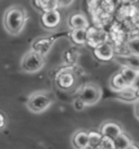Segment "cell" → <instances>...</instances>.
Masks as SVG:
<instances>
[{
    "label": "cell",
    "instance_id": "obj_10",
    "mask_svg": "<svg viewBox=\"0 0 139 149\" xmlns=\"http://www.w3.org/2000/svg\"><path fill=\"white\" fill-rule=\"evenodd\" d=\"M99 132L103 137L115 139L116 137L120 136L124 132V130L119 122L113 120H106L101 123L100 127H99Z\"/></svg>",
    "mask_w": 139,
    "mask_h": 149
},
{
    "label": "cell",
    "instance_id": "obj_26",
    "mask_svg": "<svg viewBox=\"0 0 139 149\" xmlns=\"http://www.w3.org/2000/svg\"><path fill=\"white\" fill-rule=\"evenodd\" d=\"M59 8H69L75 2V0H57Z\"/></svg>",
    "mask_w": 139,
    "mask_h": 149
},
{
    "label": "cell",
    "instance_id": "obj_14",
    "mask_svg": "<svg viewBox=\"0 0 139 149\" xmlns=\"http://www.w3.org/2000/svg\"><path fill=\"white\" fill-rule=\"evenodd\" d=\"M71 144L74 149H83L88 145V131L77 130L71 137Z\"/></svg>",
    "mask_w": 139,
    "mask_h": 149
},
{
    "label": "cell",
    "instance_id": "obj_23",
    "mask_svg": "<svg viewBox=\"0 0 139 149\" xmlns=\"http://www.w3.org/2000/svg\"><path fill=\"white\" fill-rule=\"evenodd\" d=\"M101 139H102V135L100 134L99 131L88 132V145L92 146L94 148H96L100 144Z\"/></svg>",
    "mask_w": 139,
    "mask_h": 149
},
{
    "label": "cell",
    "instance_id": "obj_1",
    "mask_svg": "<svg viewBox=\"0 0 139 149\" xmlns=\"http://www.w3.org/2000/svg\"><path fill=\"white\" fill-rule=\"evenodd\" d=\"M28 21L26 9L19 4L10 6L3 13L2 23L6 32L11 36H19L24 31Z\"/></svg>",
    "mask_w": 139,
    "mask_h": 149
},
{
    "label": "cell",
    "instance_id": "obj_5",
    "mask_svg": "<svg viewBox=\"0 0 139 149\" xmlns=\"http://www.w3.org/2000/svg\"><path fill=\"white\" fill-rule=\"evenodd\" d=\"M46 64V57L41 54L37 52L35 50L29 49L26 51L23 57L21 58L20 68L22 72L34 74L37 73L45 66Z\"/></svg>",
    "mask_w": 139,
    "mask_h": 149
},
{
    "label": "cell",
    "instance_id": "obj_8",
    "mask_svg": "<svg viewBox=\"0 0 139 149\" xmlns=\"http://www.w3.org/2000/svg\"><path fill=\"white\" fill-rule=\"evenodd\" d=\"M109 42V35L108 32L103 27L98 26H89L87 29V40L86 45H88L90 48H97L100 45Z\"/></svg>",
    "mask_w": 139,
    "mask_h": 149
},
{
    "label": "cell",
    "instance_id": "obj_11",
    "mask_svg": "<svg viewBox=\"0 0 139 149\" xmlns=\"http://www.w3.org/2000/svg\"><path fill=\"white\" fill-rule=\"evenodd\" d=\"M92 54L96 60H98L100 62H109L111 60H113L115 57V50L114 47L111 45L110 42H104L99 47L95 48L92 50Z\"/></svg>",
    "mask_w": 139,
    "mask_h": 149
},
{
    "label": "cell",
    "instance_id": "obj_30",
    "mask_svg": "<svg viewBox=\"0 0 139 149\" xmlns=\"http://www.w3.org/2000/svg\"><path fill=\"white\" fill-rule=\"evenodd\" d=\"M120 1H122L124 4H135L139 0H120Z\"/></svg>",
    "mask_w": 139,
    "mask_h": 149
},
{
    "label": "cell",
    "instance_id": "obj_31",
    "mask_svg": "<svg viewBox=\"0 0 139 149\" xmlns=\"http://www.w3.org/2000/svg\"><path fill=\"white\" fill-rule=\"evenodd\" d=\"M126 149H139V145L136 144V143H133L131 146H128Z\"/></svg>",
    "mask_w": 139,
    "mask_h": 149
},
{
    "label": "cell",
    "instance_id": "obj_18",
    "mask_svg": "<svg viewBox=\"0 0 139 149\" xmlns=\"http://www.w3.org/2000/svg\"><path fill=\"white\" fill-rule=\"evenodd\" d=\"M117 94V98L122 101L125 102H137L139 101V94L131 86L127 87L125 89H123L122 91L116 93Z\"/></svg>",
    "mask_w": 139,
    "mask_h": 149
},
{
    "label": "cell",
    "instance_id": "obj_16",
    "mask_svg": "<svg viewBox=\"0 0 139 149\" xmlns=\"http://www.w3.org/2000/svg\"><path fill=\"white\" fill-rule=\"evenodd\" d=\"M31 3L33 6V8L39 13L58 10L59 8L57 0H31Z\"/></svg>",
    "mask_w": 139,
    "mask_h": 149
},
{
    "label": "cell",
    "instance_id": "obj_24",
    "mask_svg": "<svg viewBox=\"0 0 139 149\" xmlns=\"http://www.w3.org/2000/svg\"><path fill=\"white\" fill-rule=\"evenodd\" d=\"M95 149H115L114 141H113V139H111V138L102 136V139L100 141V144Z\"/></svg>",
    "mask_w": 139,
    "mask_h": 149
},
{
    "label": "cell",
    "instance_id": "obj_6",
    "mask_svg": "<svg viewBox=\"0 0 139 149\" xmlns=\"http://www.w3.org/2000/svg\"><path fill=\"white\" fill-rule=\"evenodd\" d=\"M76 96H77V99L82 101L86 107L94 106V104H98L101 99L102 89L100 88L98 84L89 82L78 88Z\"/></svg>",
    "mask_w": 139,
    "mask_h": 149
},
{
    "label": "cell",
    "instance_id": "obj_25",
    "mask_svg": "<svg viewBox=\"0 0 139 149\" xmlns=\"http://www.w3.org/2000/svg\"><path fill=\"white\" fill-rule=\"evenodd\" d=\"M7 123H8V119H7L6 113L0 110V132L3 131L4 128H6Z\"/></svg>",
    "mask_w": 139,
    "mask_h": 149
},
{
    "label": "cell",
    "instance_id": "obj_21",
    "mask_svg": "<svg viewBox=\"0 0 139 149\" xmlns=\"http://www.w3.org/2000/svg\"><path fill=\"white\" fill-rule=\"evenodd\" d=\"M113 141H114L115 149H126L128 146H131L134 143L131 141V136L125 132H123L120 136H117L115 139H113Z\"/></svg>",
    "mask_w": 139,
    "mask_h": 149
},
{
    "label": "cell",
    "instance_id": "obj_19",
    "mask_svg": "<svg viewBox=\"0 0 139 149\" xmlns=\"http://www.w3.org/2000/svg\"><path fill=\"white\" fill-rule=\"evenodd\" d=\"M71 40L77 46L86 45L87 40V29H73L70 33Z\"/></svg>",
    "mask_w": 139,
    "mask_h": 149
},
{
    "label": "cell",
    "instance_id": "obj_3",
    "mask_svg": "<svg viewBox=\"0 0 139 149\" xmlns=\"http://www.w3.org/2000/svg\"><path fill=\"white\" fill-rule=\"evenodd\" d=\"M116 22L125 29L129 37L139 36V8L135 4H124L116 12Z\"/></svg>",
    "mask_w": 139,
    "mask_h": 149
},
{
    "label": "cell",
    "instance_id": "obj_22",
    "mask_svg": "<svg viewBox=\"0 0 139 149\" xmlns=\"http://www.w3.org/2000/svg\"><path fill=\"white\" fill-rule=\"evenodd\" d=\"M126 48L128 54L139 56V36L129 38L126 44Z\"/></svg>",
    "mask_w": 139,
    "mask_h": 149
},
{
    "label": "cell",
    "instance_id": "obj_13",
    "mask_svg": "<svg viewBox=\"0 0 139 149\" xmlns=\"http://www.w3.org/2000/svg\"><path fill=\"white\" fill-rule=\"evenodd\" d=\"M66 24L71 31L73 29H87L89 27V21L87 17L84 13H72L67 20H66Z\"/></svg>",
    "mask_w": 139,
    "mask_h": 149
},
{
    "label": "cell",
    "instance_id": "obj_17",
    "mask_svg": "<svg viewBox=\"0 0 139 149\" xmlns=\"http://www.w3.org/2000/svg\"><path fill=\"white\" fill-rule=\"evenodd\" d=\"M109 86L114 93L122 91L123 89L129 87L126 84V82L124 81V79L122 77V75H121L119 71H116V72H114L113 74L111 75L110 79H109Z\"/></svg>",
    "mask_w": 139,
    "mask_h": 149
},
{
    "label": "cell",
    "instance_id": "obj_20",
    "mask_svg": "<svg viewBox=\"0 0 139 149\" xmlns=\"http://www.w3.org/2000/svg\"><path fill=\"white\" fill-rule=\"evenodd\" d=\"M119 72L121 73L122 77L124 79V81L126 82V84L128 86H131L134 81H135L136 76L138 74V71L133 70L131 68H127V66H121V69L119 70Z\"/></svg>",
    "mask_w": 139,
    "mask_h": 149
},
{
    "label": "cell",
    "instance_id": "obj_7",
    "mask_svg": "<svg viewBox=\"0 0 139 149\" xmlns=\"http://www.w3.org/2000/svg\"><path fill=\"white\" fill-rule=\"evenodd\" d=\"M62 21L61 13L58 10L39 13V24L46 32H54Z\"/></svg>",
    "mask_w": 139,
    "mask_h": 149
},
{
    "label": "cell",
    "instance_id": "obj_29",
    "mask_svg": "<svg viewBox=\"0 0 139 149\" xmlns=\"http://www.w3.org/2000/svg\"><path fill=\"white\" fill-rule=\"evenodd\" d=\"M134 116L137 120L139 121V101H137L135 104V107H134Z\"/></svg>",
    "mask_w": 139,
    "mask_h": 149
},
{
    "label": "cell",
    "instance_id": "obj_2",
    "mask_svg": "<svg viewBox=\"0 0 139 149\" xmlns=\"http://www.w3.org/2000/svg\"><path fill=\"white\" fill-rule=\"evenodd\" d=\"M88 12L95 26L103 27L110 23L115 11L114 0H88Z\"/></svg>",
    "mask_w": 139,
    "mask_h": 149
},
{
    "label": "cell",
    "instance_id": "obj_28",
    "mask_svg": "<svg viewBox=\"0 0 139 149\" xmlns=\"http://www.w3.org/2000/svg\"><path fill=\"white\" fill-rule=\"evenodd\" d=\"M131 87L135 89L137 93L139 94V71H138V74H137V76H136L135 81H134V83H133V85H131Z\"/></svg>",
    "mask_w": 139,
    "mask_h": 149
},
{
    "label": "cell",
    "instance_id": "obj_12",
    "mask_svg": "<svg viewBox=\"0 0 139 149\" xmlns=\"http://www.w3.org/2000/svg\"><path fill=\"white\" fill-rule=\"evenodd\" d=\"M59 35H53V36H49V37H39L35 39L33 42V45L31 47L32 50H35L37 52L41 54L42 56H45L50 51V49L52 48V46L54 45V42L58 40Z\"/></svg>",
    "mask_w": 139,
    "mask_h": 149
},
{
    "label": "cell",
    "instance_id": "obj_32",
    "mask_svg": "<svg viewBox=\"0 0 139 149\" xmlns=\"http://www.w3.org/2000/svg\"><path fill=\"white\" fill-rule=\"evenodd\" d=\"M83 149H95L94 147H92V146H90V145H87L86 147H85V148H83Z\"/></svg>",
    "mask_w": 139,
    "mask_h": 149
},
{
    "label": "cell",
    "instance_id": "obj_27",
    "mask_svg": "<svg viewBox=\"0 0 139 149\" xmlns=\"http://www.w3.org/2000/svg\"><path fill=\"white\" fill-rule=\"evenodd\" d=\"M85 107H86V106L83 104L82 101H79L77 98H76V100L74 101V109H75L76 111H82Z\"/></svg>",
    "mask_w": 139,
    "mask_h": 149
},
{
    "label": "cell",
    "instance_id": "obj_15",
    "mask_svg": "<svg viewBox=\"0 0 139 149\" xmlns=\"http://www.w3.org/2000/svg\"><path fill=\"white\" fill-rule=\"evenodd\" d=\"M116 62H119L121 66H127L133 70L139 71V56L136 54H124V56H116Z\"/></svg>",
    "mask_w": 139,
    "mask_h": 149
},
{
    "label": "cell",
    "instance_id": "obj_9",
    "mask_svg": "<svg viewBox=\"0 0 139 149\" xmlns=\"http://www.w3.org/2000/svg\"><path fill=\"white\" fill-rule=\"evenodd\" d=\"M76 84V74L72 70L65 69L60 71L56 76V85L63 91H71Z\"/></svg>",
    "mask_w": 139,
    "mask_h": 149
},
{
    "label": "cell",
    "instance_id": "obj_4",
    "mask_svg": "<svg viewBox=\"0 0 139 149\" xmlns=\"http://www.w3.org/2000/svg\"><path fill=\"white\" fill-rule=\"evenodd\" d=\"M53 104V98L51 93L48 91H33L27 97V100L25 102V106L28 109V111L35 114H40L47 111L51 104Z\"/></svg>",
    "mask_w": 139,
    "mask_h": 149
}]
</instances>
